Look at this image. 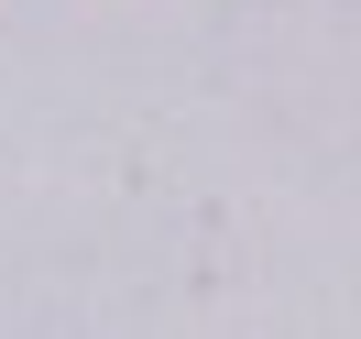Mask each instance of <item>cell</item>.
<instances>
[]
</instances>
